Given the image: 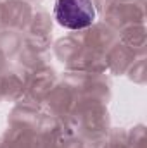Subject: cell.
Listing matches in <instances>:
<instances>
[{
  "label": "cell",
  "instance_id": "6da1fadb",
  "mask_svg": "<svg viewBox=\"0 0 147 148\" xmlns=\"http://www.w3.org/2000/svg\"><path fill=\"white\" fill-rule=\"evenodd\" d=\"M57 23L68 29H83L92 26L95 7L92 0H57L54 7Z\"/></svg>",
  "mask_w": 147,
  "mask_h": 148
}]
</instances>
